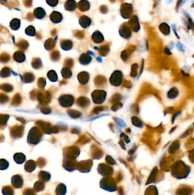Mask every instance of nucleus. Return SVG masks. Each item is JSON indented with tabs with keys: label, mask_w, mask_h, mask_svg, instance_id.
Segmentation results:
<instances>
[{
	"label": "nucleus",
	"mask_w": 194,
	"mask_h": 195,
	"mask_svg": "<svg viewBox=\"0 0 194 195\" xmlns=\"http://www.w3.org/2000/svg\"><path fill=\"white\" fill-rule=\"evenodd\" d=\"M106 92L104 90H95L92 94V100L96 104L103 103L106 98Z\"/></svg>",
	"instance_id": "nucleus-1"
},
{
	"label": "nucleus",
	"mask_w": 194,
	"mask_h": 195,
	"mask_svg": "<svg viewBox=\"0 0 194 195\" xmlns=\"http://www.w3.org/2000/svg\"><path fill=\"white\" fill-rule=\"evenodd\" d=\"M65 8L69 11H72L75 9L76 2L73 0H68L65 3Z\"/></svg>",
	"instance_id": "nucleus-9"
},
{
	"label": "nucleus",
	"mask_w": 194,
	"mask_h": 195,
	"mask_svg": "<svg viewBox=\"0 0 194 195\" xmlns=\"http://www.w3.org/2000/svg\"><path fill=\"white\" fill-rule=\"evenodd\" d=\"M51 21L55 23H59L61 21L63 17L60 13L57 11H53L49 15Z\"/></svg>",
	"instance_id": "nucleus-3"
},
{
	"label": "nucleus",
	"mask_w": 194,
	"mask_h": 195,
	"mask_svg": "<svg viewBox=\"0 0 194 195\" xmlns=\"http://www.w3.org/2000/svg\"><path fill=\"white\" fill-rule=\"evenodd\" d=\"M92 60V58L88 54H82L80 58V62L84 65L88 64Z\"/></svg>",
	"instance_id": "nucleus-7"
},
{
	"label": "nucleus",
	"mask_w": 194,
	"mask_h": 195,
	"mask_svg": "<svg viewBox=\"0 0 194 195\" xmlns=\"http://www.w3.org/2000/svg\"><path fill=\"white\" fill-rule=\"evenodd\" d=\"M79 81L82 84H85L89 79V75L88 72H82L79 74Z\"/></svg>",
	"instance_id": "nucleus-6"
},
{
	"label": "nucleus",
	"mask_w": 194,
	"mask_h": 195,
	"mask_svg": "<svg viewBox=\"0 0 194 195\" xmlns=\"http://www.w3.org/2000/svg\"><path fill=\"white\" fill-rule=\"evenodd\" d=\"M20 25V21L19 19L14 18L12 19L10 22V26L11 29L14 30H18Z\"/></svg>",
	"instance_id": "nucleus-8"
},
{
	"label": "nucleus",
	"mask_w": 194,
	"mask_h": 195,
	"mask_svg": "<svg viewBox=\"0 0 194 195\" xmlns=\"http://www.w3.org/2000/svg\"><path fill=\"white\" fill-rule=\"evenodd\" d=\"M26 33L29 35H34L35 34V29L34 26H29L26 29Z\"/></svg>",
	"instance_id": "nucleus-12"
},
{
	"label": "nucleus",
	"mask_w": 194,
	"mask_h": 195,
	"mask_svg": "<svg viewBox=\"0 0 194 195\" xmlns=\"http://www.w3.org/2000/svg\"><path fill=\"white\" fill-rule=\"evenodd\" d=\"M39 176L40 177V178H42L43 179H44L45 180H48V179L47 178V177L49 178V174L47 173V172H41L39 174Z\"/></svg>",
	"instance_id": "nucleus-16"
},
{
	"label": "nucleus",
	"mask_w": 194,
	"mask_h": 195,
	"mask_svg": "<svg viewBox=\"0 0 194 195\" xmlns=\"http://www.w3.org/2000/svg\"><path fill=\"white\" fill-rule=\"evenodd\" d=\"M123 78V74L121 71L116 70L114 71L110 78V83L114 86H119L122 81Z\"/></svg>",
	"instance_id": "nucleus-2"
},
{
	"label": "nucleus",
	"mask_w": 194,
	"mask_h": 195,
	"mask_svg": "<svg viewBox=\"0 0 194 195\" xmlns=\"http://www.w3.org/2000/svg\"><path fill=\"white\" fill-rule=\"evenodd\" d=\"M115 121H116V123H117V124H118L119 126L121 127H124L125 126V123H124L122 120H121V119H117L116 120H115Z\"/></svg>",
	"instance_id": "nucleus-17"
},
{
	"label": "nucleus",
	"mask_w": 194,
	"mask_h": 195,
	"mask_svg": "<svg viewBox=\"0 0 194 195\" xmlns=\"http://www.w3.org/2000/svg\"><path fill=\"white\" fill-rule=\"evenodd\" d=\"M56 192L58 195H64L65 193V187L63 184H60L57 186Z\"/></svg>",
	"instance_id": "nucleus-11"
},
{
	"label": "nucleus",
	"mask_w": 194,
	"mask_h": 195,
	"mask_svg": "<svg viewBox=\"0 0 194 195\" xmlns=\"http://www.w3.org/2000/svg\"><path fill=\"white\" fill-rule=\"evenodd\" d=\"M12 184L15 188H20L23 185V181L19 176H15L12 178Z\"/></svg>",
	"instance_id": "nucleus-5"
},
{
	"label": "nucleus",
	"mask_w": 194,
	"mask_h": 195,
	"mask_svg": "<svg viewBox=\"0 0 194 195\" xmlns=\"http://www.w3.org/2000/svg\"><path fill=\"white\" fill-rule=\"evenodd\" d=\"M46 11L42 7H37L34 10V15L38 19H42L46 15Z\"/></svg>",
	"instance_id": "nucleus-4"
},
{
	"label": "nucleus",
	"mask_w": 194,
	"mask_h": 195,
	"mask_svg": "<svg viewBox=\"0 0 194 195\" xmlns=\"http://www.w3.org/2000/svg\"><path fill=\"white\" fill-rule=\"evenodd\" d=\"M179 94V91L176 88H171L167 93V96L170 99H174Z\"/></svg>",
	"instance_id": "nucleus-10"
},
{
	"label": "nucleus",
	"mask_w": 194,
	"mask_h": 195,
	"mask_svg": "<svg viewBox=\"0 0 194 195\" xmlns=\"http://www.w3.org/2000/svg\"><path fill=\"white\" fill-rule=\"evenodd\" d=\"M137 68H138V65L137 64H134L132 67H131V76L132 77H134L137 76Z\"/></svg>",
	"instance_id": "nucleus-14"
},
{
	"label": "nucleus",
	"mask_w": 194,
	"mask_h": 195,
	"mask_svg": "<svg viewBox=\"0 0 194 195\" xmlns=\"http://www.w3.org/2000/svg\"><path fill=\"white\" fill-rule=\"evenodd\" d=\"M132 123L134 124V125H135L138 127H141L142 126V123L140 119H139L137 117H133L132 119Z\"/></svg>",
	"instance_id": "nucleus-13"
},
{
	"label": "nucleus",
	"mask_w": 194,
	"mask_h": 195,
	"mask_svg": "<svg viewBox=\"0 0 194 195\" xmlns=\"http://www.w3.org/2000/svg\"><path fill=\"white\" fill-rule=\"evenodd\" d=\"M47 3L52 7H54L58 3V0H46Z\"/></svg>",
	"instance_id": "nucleus-15"
}]
</instances>
